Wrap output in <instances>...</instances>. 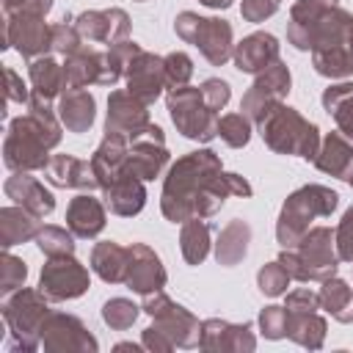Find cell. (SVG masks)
I'll list each match as a JSON object with an SVG mask.
<instances>
[{
	"mask_svg": "<svg viewBox=\"0 0 353 353\" xmlns=\"http://www.w3.org/2000/svg\"><path fill=\"white\" fill-rule=\"evenodd\" d=\"M334 243H336V254H339V259L353 265V207L345 210L339 226L334 229Z\"/></svg>",
	"mask_w": 353,
	"mask_h": 353,
	"instance_id": "47",
	"label": "cell"
},
{
	"mask_svg": "<svg viewBox=\"0 0 353 353\" xmlns=\"http://www.w3.org/2000/svg\"><path fill=\"white\" fill-rule=\"evenodd\" d=\"M52 8V0H3V17L11 14H41L47 17Z\"/></svg>",
	"mask_w": 353,
	"mask_h": 353,
	"instance_id": "50",
	"label": "cell"
},
{
	"mask_svg": "<svg viewBox=\"0 0 353 353\" xmlns=\"http://www.w3.org/2000/svg\"><path fill=\"white\" fill-rule=\"evenodd\" d=\"M201 350L210 353H248L256 347V339L251 334L248 323H226L221 317H210L201 323Z\"/></svg>",
	"mask_w": 353,
	"mask_h": 353,
	"instance_id": "19",
	"label": "cell"
},
{
	"mask_svg": "<svg viewBox=\"0 0 353 353\" xmlns=\"http://www.w3.org/2000/svg\"><path fill=\"white\" fill-rule=\"evenodd\" d=\"M350 55H353V36H350Z\"/></svg>",
	"mask_w": 353,
	"mask_h": 353,
	"instance_id": "56",
	"label": "cell"
},
{
	"mask_svg": "<svg viewBox=\"0 0 353 353\" xmlns=\"http://www.w3.org/2000/svg\"><path fill=\"white\" fill-rule=\"evenodd\" d=\"M66 229L74 237H97L105 229V204L91 193H80L66 207Z\"/></svg>",
	"mask_w": 353,
	"mask_h": 353,
	"instance_id": "26",
	"label": "cell"
},
{
	"mask_svg": "<svg viewBox=\"0 0 353 353\" xmlns=\"http://www.w3.org/2000/svg\"><path fill=\"white\" fill-rule=\"evenodd\" d=\"M320 284V309H325L339 323H353V287L339 276H328Z\"/></svg>",
	"mask_w": 353,
	"mask_h": 353,
	"instance_id": "35",
	"label": "cell"
},
{
	"mask_svg": "<svg viewBox=\"0 0 353 353\" xmlns=\"http://www.w3.org/2000/svg\"><path fill=\"white\" fill-rule=\"evenodd\" d=\"M312 66L317 74L342 80L353 74V55L350 47H328V50H314L312 52Z\"/></svg>",
	"mask_w": 353,
	"mask_h": 353,
	"instance_id": "38",
	"label": "cell"
},
{
	"mask_svg": "<svg viewBox=\"0 0 353 353\" xmlns=\"http://www.w3.org/2000/svg\"><path fill=\"white\" fill-rule=\"evenodd\" d=\"M58 119L69 132H88L97 116V99L83 88H69L58 97Z\"/></svg>",
	"mask_w": 353,
	"mask_h": 353,
	"instance_id": "27",
	"label": "cell"
},
{
	"mask_svg": "<svg viewBox=\"0 0 353 353\" xmlns=\"http://www.w3.org/2000/svg\"><path fill=\"white\" fill-rule=\"evenodd\" d=\"M165 108H168V116L176 132H182L185 138L210 143L218 135V113L207 105L201 85H182V88L168 91Z\"/></svg>",
	"mask_w": 353,
	"mask_h": 353,
	"instance_id": "9",
	"label": "cell"
},
{
	"mask_svg": "<svg viewBox=\"0 0 353 353\" xmlns=\"http://www.w3.org/2000/svg\"><path fill=\"white\" fill-rule=\"evenodd\" d=\"M290 85H292L290 69H287V63L279 58L276 63H270L268 69H262V72L254 77V83H251V85H248V91L243 94L240 110H243L251 121H256V119H259L270 105H276V102H284V99H287Z\"/></svg>",
	"mask_w": 353,
	"mask_h": 353,
	"instance_id": "14",
	"label": "cell"
},
{
	"mask_svg": "<svg viewBox=\"0 0 353 353\" xmlns=\"http://www.w3.org/2000/svg\"><path fill=\"white\" fill-rule=\"evenodd\" d=\"M248 243H251V226L245 221H240V218H232L218 232V240H215V259H218V265L234 268L237 262H243L245 254H248Z\"/></svg>",
	"mask_w": 353,
	"mask_h": 353,
	"instance_id": "33",
	"label": "cell"
},
{
	"mask_svg": "<svg viewBox=\"0 0 353 353\" xmlns=\"http://www.w3.org/2000/svg\"><path fill=\"white\" fill-rule=\"evenodd\" d=\"M91 165H94V174L99 179V190L105 185H110L113 179H119L121 174H127V141L124 138H113V135H105L102 143L97 146V152L91 154Z\"/></svg>",
	"mask_w": 353,
	"mask_h": 353,
	"instance_id": "29",
	"label": "cell"
},
{
	"mask_svg": "<svg viewBox=\"0 0 353 353\" xmlns=\"http://www.w3.org/2000/svg\"><path fill=\"white\" fill-rule=\"evenodd\" d=\"M290 281H292V279H290V273L284 270V265H281L279 259H276V262L262 265V268H259V273H256V287H259V292H262V295H268V298L284 295Z\"/></svg>",
	"mask_w": 353,
	"mask_h": 353,
	"instance_id": "44",
	"label": "cell"
},
{
	"mask_svg": "<svg viewBox=\"0 0 353 353\" xmlns=\"http://www.w3.org/2000/svg\"><path fill=\"white\" fill-rule=\"evenodd\" d=\"M174 30L182 41L193 44L212 66H223L234 52V41H232L234 33L226 19L199 17L196 11H182L174 19Z\"/></svg>",
	"mask_w": 353,
	"mask_h": 353,
	"instance_id": "8",
	"label": "cell"
},
{
	"mask_svg": "<svg viewBox=\"0 0 353 353\" xmlns=\"http://www.w3.org/2000/svg\"><path fill=\"white\" fill-rule=\"evenodd\" d=\"M312 163L317 165V171L328 176L347 179V174L353 171V138H347L339 130L328 132L325 138H320V149Z\"/></svg>",
	"mask_w": 353,
	"mask_h": 353,
	"instance_id": "25",
	"label": "cell"
},
{
	"mask_svg": "<svg viewBox=\"0 0 353 353\" xmlns=\"http://www.w3.org/2000/svg\"><path fill=\"white\" fill-rule=\"evenodd\" d=\"M323 108L334 116L336 130L345 132L347 138H353V83H339V85H328L320 97Z\"/></svg>",
	"mask_w": 353,
	"mask_h": 353,
	"instance_id": "36",
	"label": "cell"
},
{
	"mask_svg": "<svg viewBox=\"0 0 353 353\" xmlns=\"http://www.w3.org/2000/svg\"><path fill=\"white\" fill-rule=\"evenodd\" d=\"M256 130L268 149L276 154H292L303 160H314L320 149V130L309 119H303L295 108L276 102L270 105L256 121Z\"/></svg>",
	"mask_w": 353,
	"mask_h": 353,
	"instance_id": "4",
	"label": "cell"
},
{
	"mask_svg": "<svg viewBox=\"0 0 353 353\" xmlns=\"http://www.w3.org/2000/svg\"><path fill=\"white\" fill-rule=\"evenodd\" d=\"M124 80H127L130 94H135L138 99L152 105L165 88V61L160 55L138 47L124 66Z\"/></svg>",
	"mask_w": 353,
	"mask_h": 353,
	"instance_id": "16",
	"label": "cell"
},
{
	"mask_svg": "<svg viewBox=\"0 0 353 353\" xmlns=\"http://www.w3.org/2000/svg\"><path fill=\"white\" fill-rule=\"evenodd\" d=\"M201 94H204L207 105H210L215 113L223 110L226 102L232 99V88H229V83L221 80V77H210V80H204V83H201Z\"/></svg>",
	"mask_w": 353,
	"mask_h": 353,
	"instance_id": "48",
	"label": "cell"
},
{
	"mask_svg": "<svg viewBox=\"0 0 353 353\" xmlns=\"http://www.w3.org/2000/svg\"><path fill=\"white\" fill-rule=\"evenodd\" d=\"M339 204V193L325 185H303L287 196L276 221V240L281 248H295L298 240L312 229L314 218H328Z\"/></svg>",
	"mask_w": 353,
	"mask_h": 353,
	"instance_id": "5",
	"label": "cell"
},
{
	"mask_svg": "<svg viewBox=\"0 0 353 353\" xmlns=\"http://www.w3.org/2000/svg\"><path fill=\"white\" fill-rule=\"evenodd\" d=\"M41 223L33 212H28L25 207L14 204V207H3L0 210V245L3 248H14L19 243L36 240Z\"/></svg>",
	"mask_w": 353,
	"mask_h": 353,
	"instance_id": "32",
	"label": "cell"
},
{
	"mask_svg": "<svg viewBox=\"0 0 353 353\" xmlns=\"http://www.w3.org/2000/svg\"><path fill=\"white\" fill-rule=\"evenodd\" d=\"M44 176L55 188H74V190H88V193L99 188L91 160H80L74 154H52L44 168Z\"/></svg>",
	"mask_w": 353,
	"mask_h": 353,
	"instance_id": "22",
	"label": "cell"
},
{
	"mask_svg": "<svg viewBox=\"0 0 353 353\" xmlns=\"http://www.w3.org/2000/svg\"><path fill=\"white\" fill-rule=\"evenodd\" d=\"M138 3H143V0H138Z\"/></svg>",
	"mask_w": 353,
	"mask_h": 353,
	"instance_id": "57",
	"label": "cell"
},
{
	"mask_svg": "<svg viewBox=\"0 0 353 353\" xmlns=\"http://www.w3.org/2000/svg\"><path fill=\"white\" fill-rule=\"evenodd\" d=\"M3 190H6L8 199H14V204L25 207L36 218H44L55 210V196L36 176H30V171H14L3 182Z\"/></svg>",
	"mask_w": 353,
	"mask_h": 353,
	"instance_id": "23",
	"label": "cell"
},
{
	"mask_svg": "<svg viewBox=\"0 0 353 353\" xmlns=\"http://www.w3.org/2000/svg\"><path fill=\"white\" fill-rule=\"evenodd\" d=\"M74 28L88 44H119L130 39V17L124 8L83 11L74 17Z\"/></svg>",
	"mask_w": 353,
	"mask_h": 353,
	"instance_id": "18",
	"label": "cell"
},
{
	"mask_svg": "<svg viewBox=\"0 0 353 353\" xmlns=\"http://www.w3.org/2000/svg\"><path fill=\"white\" fill-rule=\"evenodd\" d=\"M201 6H207V8H229L234 0H199Z\"/></svg>",
	"mask_w": 353,
	"mask_h": 353,
	"instance_id": "53",
	"label": "cell"
},
{
	"mask_svg": "<svg viewBox=\"0 0 353 353\" xmlns=\"http://www.w3.org/2000/svg\"><path fill=\"white\" fill-rule=\"evenodd\" d=\"M39 339L47 353H97L99 350V342L83 325V320L66 312H50L41 323Z\"/></svg>",
	"mask_w": 353,
	"mask_h": 353,
	"instance_id": "12",
	"label": "cell"
},
{
	"mask_svg": "<svg viewBox=\"0 0 353 353\" xmlns=\"http://www.w3.org/2000/svg\"><path fill=\"white\" fill-rule=\"evenodd\" d=\"M50 314V298L41 290L19 287L3 298V320L8 325L11 350H39L41 347V323Z\"/></svg>",
	"mask_w": 353,
	"mask_h": 353,
	"instance_id": "7",
	"label": "cell"
},
{
	"mask_svg": "<svg viewBox=\"0 0 353 353\" xmlns=\"http://www.w3.org/2000/svg\"><path fill=\"white\" fill-rule=\"evenodd\" d=\"M254 188L240 174H226L221 157L212 149H196L182 154L165 174L160 210L165 221L185 223L190 218L215 215L229 196L248 199Z\"/></svg>",
	"mask_w": 353,
	"mask_h": 353,
	"instance_id": "1",
	"label": "cell"
},
{
	"mask_svg": "<svg viewBox=\"0 0 353 353\" xmlns=\"http://www.w3.org/2000/svg\"><path fill=\"white\" fill-rule=\"evenodd\" d=\"M88 41L80 36V30L74 28V17H63L61 22L52 25V52L58 55H72L77 50H83Z\"/></svg>",
	"mask_w": 353,
	"mask_h": 353,
	"instance_id": "41",
	"label": "cell"
},
{
	"mask_svg": "<svg viewBox=\"0 0 353 353\" xmlns=\"http://www.w3.org/2000/svg\"><path fill=\"white\" fill-rule=\"evenodd\" d=\"M141 342H143V350H152V353H171L176 345L160 331V328H154V325H149V328H143V334H141Z\"/></svg>",
	"mask_w": 353,
	"mask_h": 353,
	"instance_id": "52",
	"label": "cell"
},
{
	"mask_svg": "<svg viewBox=\"0 0 353 353\" xmlns=\"http://www.w3.org/2000/svg\"><path fill=\"white\" fill-rule=\"evenodd\" d=\"M149 105L130 91H110L108 97V116H105V135L124 138L127 143L138 138L149 127Z\"/></svg>",
	"mask_w": 353,
	"mask_h": 353,
	"instance_id": "15",
	"label": "cell"
},
{
	"mask_svg": "<svg viewBox=\"0 0 353 353\" xmlns=\"http://www.w3.org/2000/svg\"><path fill=\"white\" fill-rule=\"evenodd\" d=\"M28 74H30V85L36 97L52 102L55 97H61L66 91V80H63V63H58L52 55H39L30 61L28 66Z\"/></svg>",
	"mask_w": 353,
	"mask_h": 353,
	"instance_id": "34",
	"label": "cell"
},
{
	"mask_svg": "<svg viewBox=\"0 0 353 353\" xmlns=\"http://www.w3.org/2000/svg\"><path fill=\"white\" fill-rule=\"evenodd\" d=\"M281 0H243L240 3V14L245 22H265L268 17H273L279 11Z\"/></svg>",
	"mask_w": 353,
	"mask_h": 353,
	"instance_id": "49",
	"label": "cell"
},
{
	"mask_svg": "<svg viewBox=\"0 0 353 353\" xmlns=\"http://www.w3.org/2000/svg\"><path fill=\"white\" fill-rule=\"evenodd\" d=\"M141 309L152 317V325L160 328L176 347H185V350L199 347V342H201V323H199V317L193 312H188L182 303L171 301L163 290L143 295Z\"/></svg>",
	"mask_w": 353,
	"mask_h": 353,
	"instance_id": "10",
	"label": "cell"
},
{
	"mask_svg": "<svg viewBox=\"0 0 353 353\" xmlns=\"http://www.w3.org/2000/svg\"><path fill=\"white\" fill-rule=\"evenodd\" d=\"M138 312H141V306H135L132 301H127V298H110L102 306V320L113 331H127L138 320Z\"/></svg>",
	"mask_w": 353,
	"mask_h": 353,
	"instance_id": "42",
	"label": "cell"
},
{
	"mask_svg": "<svg viewBox=\"0 0 353 353\" xmlns=\"http://www.w3.org/2000/svg\"><path fill=\"white\" fill-rule=\"evenodd\" d=\"M141 347H143V342L141 345H135V342H119L116 345V350H141Z\"/></svg>",
	"mask_w": 353,
	"mask_h": 353,
	"instance_id": "54",
	"label": "cell"
},
{
	"mask_svg": "<svg viewBox=\"0 0 353 353\" xmlns=\"http://www.w3.org/2000/svg\"><path fill=\"white\" fill-rule=\"evenodd\" d=\"M36 245L47 256L58 254H74V234L63 226H41L36 234Z\"/></svg>",
	"mask_w": 353,
	"mask_h": 353,
	"instance_id": "40",
	"label": "cell"
},
{
	"mask_svg": "<svg viewBox=\"0 0 353 353\" xmlns=\"http://www.w3.org/2000/svg\"><path fill=\"white\" fill-rule=\"evenodd\" d=\"M163 61H165V88L174 91V88L188 85V80L193 77V61H190V55L182 52V50H174V52L163 55Z\"/></svg>",
	"mask_w": 353,
	"mask_h": 353,
	"instance_id": "45",
	"label": "cell"
},
{
	"mask_svg": "<svg viewBox=\"0 0 353 353\" xmlns=\"http://www.w3.org/2000/svg\"><path fill=\"white\" fill-rule=\"evenodd\" d=\"M279 262L295 281H325L328 276H336L339 254L334 232L328 226L309 229L295 248H281Z\"/></svg>",
	"mask_w": 353,
	"mask_h": 353,
	"instance_id": "6",
	"label": "cell"
},
{
	"mask_svg": "<svg viewBox=\"0 0 353 353\" xmlns=\"http://www.w3.org/2000/svg\"><path fill=\"white\" fill-rule=\"evenodd\" d=\"M168 163V149H165V135L157 124H149L138 138L127 143V168L141 176L143 182L160 176V171Z\"/></svg>",
	"mask_w": 353,
	"mask_h": 353,
	"instance_id": "17",
	"label": "cell"
},
{
	"mask_svg": "<svg viewBox=\"0 0 353 353\" xmlns=\"http://www.w3.org/2000/svg\"><path fill=\"white\" fill-rule=\"evenodd\" d=\"M63 80L69 88H85V85H102V50L83 47L63 58Z\"/></svg>",
	"mask_w": 353,
	"mask_h": 353,
	"instance_id": "28",
	"label": "cell"
},
{
	"mask_svg": "<svg viewBox=\"0 0 353 353\" xmlns=\"http://www.w3.org/2000/svg\"><path fill=\"white\" fill-rule=\"evenodd\" d=\"M3 74H6V99H8V102L28 105V102H30V91L25 88L22 77H19L11 66H6V69H3Z\"/></svg>",
	"mask_w": 353,
	"mask_h": 353,
	"instance_id": "51",
	"label": "cell"
},
{
	"mask_svg": "<svg viewBox=\"0 0 353 353\" xmlns=\"http://www.w3.org/2000/svg\"><path fill=\"white\" fill-rule=\"evenodd\" d=\"M325 328L328 325L317 309H287V336L301 347L320 350L325 342Z\"/></svg>",
	"mask_w": 353,
	"mask_h": 353,
	"instance_id": "30",
	"label": "cell"
},
{
	"mask_svg": "<svg viewBox=\"0 0 353 353\" xmlns=\"http://www.w3.org/2000/svg\"><path fill=\"white\" fill-rule=\"evenodd\" d=\"M279 39L273 33H265V30H256L251 36H245L240 44H234V52H232V61L240 72L245 74H259L262 69H268L270 63L279 61Z\"/></svg>",
	"mask_w": 353,
	"mask_h": 353,
	"instance_id": "21",
	"label": "cell"
},
{
	"mask_svg": "<svg viewBox=\"0 0 353 353\" xmlns=\"http://www.w3.org/2000/svg\"><path fill=\"white\" fill-rule=\"evenodd\" d=\"M25 279H28L25 262L6 248L3 256H0V295L6 298L11 292H17L19 287H25Z\"/></svg>",
	"mask_w": 353,
	"mask_h": 353,
	"instance_id": "43",
	"label": "cell"
},
{
	"mask_svg": "<svg viewBox=\"0 0 353 353\" xmlns=\"http://www.w3.org/2000/svg\"><path fill=\"white\" fill-rule=\"evenodd\" d=\"M14 47L22 58L33 61L52 50V25L41 14H11L3 17V50Z\"/></svg>",
	"mask_w": 353,
	"mask_h": 353,
	"instance_id": "13",
	"label": "cell"
},
{
	"mask_svg": "<svg viewBox=\"0 0 353 353\" xmlns=\"http://www.w3.org/2000/svg\"><path fill=\"white\" fill-rule=\"evenodd\" d=\"M105 193V207L113 212V215H121V218H132L143 210L146 204V188H143V179L135 176L132 171L121 174L119 179H113L110 185L102 188Z\"/></svg>",
	"mask_w": 353,
	"mask_h": 353,
	"instance_id": "24",
	"label": "cell"
},
{
	"mask_svg": "<svg viewBox=\"0 0 353 353\" xmlns=\"http://www.w3.org/2000/svg\"><path fill=\"white\" fill-rule=\"evenodd\" d=\"M61 119L52 105L30 94L28 113L8 121L3 141V163L8 171H44L50 149L61 143Z\"/></svg>",
	"mask_w": 353,
	"mask_h": 353,
	"instance_id": "2",
	"label": "cell"
},
{
	"mask_svg": "<svg viewBox=\"0 0 353 353\" xmlns=\"http://www.w3.org/2000/svg\"><path fill=\"white\" fill-rule=\"evenodd\" d=\"M88 287H91L88 270H85L83 262L74 259V254H58V256H50L41 265L39 290L50 301H74Z\"/></svg>",
	"mask_w": 353,
	"mask_h": 353,
	"instance_id": "11",
	"label": "cell"
},
{
	"mask_svg": "<svg viewBox=\"0 0 353 353\" xmlns=\"http://www.w3.org/2000/svg\"><path fill=\"white\" fill-rule=\"evenodd\" d=\"M218 135L226 146L243 149L251 141V119L245 113H226L218 119Z\"/></svg>",
	"mask_w": 353,
	"mask_h": 353,
	"instance_id": "39",
	"label": "cell"
},
{
	"mask_svg": "<svg viewBox=\"0 0 353 353\" xmlns=\"http://www.w3.org/2000/svg\"><path fill=\"white\" fill-rule=\"evenodd\" d=\"M130 248V265H127V279L124 284L138 292V295H149L165 287V268L160 262V256L154 254V248H149L146 243H132Z\"/></svg>",
	"mask_w": 353,
	"mask_h": 353,
	"instance_id": "20",
	"label": "cell"
},
{
	"mask_svg": "<svg viewBox=\"0 0 353 353\" xmlns=\"http://www.w3.org/2000/svg\"><path fill=\"white\" fill-rule=\"evenodd\" d=\"M353 14L339 6V0H298L290 11L287 41L295 50H328L350 47Z\"/></svg>",
	"mask_w": 353,
	"mask_h": 353,
	"instance_id": "3",
	"label": "cell"
},
{
	"mask_svg": "<svg viewBox=\"0 0 353 353\" xmlns=\"http://www.w3.org/2000/svg\"><path fill=\"white\" fill-rule=\"evenodd\" d=\"M259 328L268 339H284L287 336V309L284 306H265L259 312Z\"/></svg>",
	"mask_w": 353,
	"mask_h": 353,
	"instance_id": "46",
	"label": "cell"
},
{
	"mask_svg": "<svg viewBox=\"0 0 353 353\" xmlns=\"http://www.w3.org/2000/svg\"><path fill=\"white\" fill-rule=\"evenodd\" d=\"M347 185H350V188H353V171H350V174H347Z\"/></svg>",
	"mask_w": 353,
	"mask_h": 353,
	"instance_id": "55",
	"label": "cell"
},
{
	"mask_svg": "<svg viewBox=\"0 0 353 353\" xmlns=\"http://www.w3.org/2000/svg\"><path fill=\"white\" fill-rule=\"evenodd\" d=\"M179 251L188 265H201L210 254V223L204 218H190L179 232Z\"/></svg>",
	"mask_w": 353,
	"mask_h": 353,
	"instance_id": "37",
	"label": "cell"
},
{
	"mask_svg": "<svg viewBox=\"0 0 353 353\" xmlns=\"http://www.w3.org/2000/svg\"><path fill=\"white\" fill-rule=\"evenodd\" d=\"M127 265H130V248L113 240H102L91 248V270L108 284H121L127 279Z\"/></svg>",
	"mask_w": 353,
	"mask_h": 353,
	"instance_id": "31",
	"label": "cell"
}]
</instances>
